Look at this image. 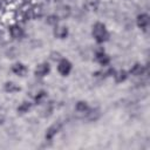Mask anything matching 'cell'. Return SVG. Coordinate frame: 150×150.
Here are the masks:
<instances>
[{
    "label": "cell",
    "mask_w": 150,
    "mask_h": 150,
    "mask_svg": "<svg viewBox=\"0 0 150 150\" xmlns=\"http://www.w3.org/2000/svg\"><path fill=\"white\" fill-rule=\"evenodd\" d=\"M42 14H43V8L40 5H34V6L29 7L26 11V18L27 19H30V20L39 19V18L42 16Z\"/></svg>",
    "instance_id": "cell-4"
},
{
    "label": "cell",
    "mask_w": 150,
    "mask_h": 150,
    "mask_svg": "<svg viewBox=\"0 0 150 150\" xmlns=\"http://www.w3.org/2000/svg\"><path fill=\"white\" fill-rule=\"evenodd\" d=\"M145 71H146L145 66H143L142 63L136 62L131 66V68L129 69L128 73H129V75H132V76H142V75L145 74Z\"/></svg>",
    "instance_id": "cell-11"
},
{
    "label": "cell",
    "mask_w": 150,
    "mask_h": 150,
    "mask_svg": "<svg viewBox=\"0 0 150 150\" xmlns=\"http://www.w3.org/2000/svg\"><path fill=\"white\" fill-rule=\"evenodd\" d=\"M136 25L142 30H146L150 25V16L146 13H141L136 16Z\"/></svg>",
    "instance_id": "cell-9"
},
{
    "label": "cell",
    "mask_w": 150,
    "mask_h": 150,
    "mask_svg": "<svg viewBox=\"0 0 150 150\" xmlns=\"http://www.w3.org/2000/svg\"><path fill=\"white\" fill-rule=\"evenodd\" d=\"M89 110H90V107H89L88 102H86V101H77L76 102V104H75V111L76 112L86 116Z\"/></svg>",
    "instance_id": "cell-13"
},
{
    "label": "cell",
    "mask_w": 150,
    "mask_h": 150,
    "mask_svg": "<svg viewBox=\"0 0 150 150\" xmlns=\"http://www.w3.org/2000/svg\"><path fill=\"white\" fill-rule=\"evenodd\" d=\"M4 90L6 91V93H8V94H14V93H19L20 90H21V87L20 86H18L15 82H13V81H7V82H5V84H4Z\"/></svg>",
    "instance_id": "cell-14"
},
{
    "label": "cell",
    "mask_w": 150,
    "mask_h": 150,
    "mask_svg": "<svg viewBox=\"0 0 150 150\" xmlns=\"http://www.w3.org/2000/svg\"><path fill=\"white\" fill-rule=\"evenodd\" d=\"M62 129V123L61 122H56V123H53L52 125H49L45 132V138L46 141H52Z\"/></svg>",
    "instance_id": "cell-3"
},
{
    "label": "cell",
    "mask_w": 150,
    "mask_h": 150,
    "mask_svg": "<svg viewBox=\"0 0 150 150\" xmlns=\"http://www.w3.org/2000/svg\"><path fill=\"white\" fill-rule=\"evenodd\" d=\"M52 111H53V102H48L45 105L43 110H42V112H45V114H42V116L43 117H47V116H49L52 114Z\"/></svg>",
    "instance_id": "cell-19"
},
{
    "label": "cell",
    "mask_w": 150,
    "mask_h": 150,
    "mask_svg": "<svg viewBox=\"0 0 150 150\" xmlns=\"http://www.w3.org/2000/svg\"><path fill=\"white\" fill-rule=\"evenodd\" d=\"M33 105H34V103L33 102H30V101H22L19 105H18V108H16V111H18V114H26V112H28L32 108H33Z\"/></svg>",
    "instance_id": "cell-15"
},
{
    "label": "cell",
    "mask_w": 150,
    "mask_h": 150,
    "mask_svg": "<svg viewBox=\"0 0 150 150\" xmlns=\"http://www.w3.org/2000/svg\"><path fill=\"white\" fill-rule=\"evenodd\" d=\"M50 73V66L48 62H41L39 64H36L35 69H34V75L36 77H45Z\"/></svg>",
    "instance_id": "cell-8"
},
{
    "label": "cell",
    "mask_w": 150,
    "mask_h": 150,
    "mask_svg": "<svg viewBox=\"0 0 150 150\" xmlns=\"http://www.w3.org/2000/svg\"><path fill=\"white\" fill-rule=\"evenodd\" d=\"M48 97V93L46 90H40L39 93H36V95L34 96V104L35 105H40V104H43L46 103V100Z\"/></svg>",
    "instance_id": "cell-16"
},
{
    "label": "cell",
    "mask_w": 150,
    "mask_h": 150,
    "mask_svg": "<svg viewBox=\"0 0 150 150\" xmlns=\"http://www.w3.org/2000/svg\"><path fill=\"white\" fill-rule=\"evenodd\" d=\"M55 14L57 15V18H59L60 20L66 19V18H68V16L70 15V8H69L68 6H61V7H59V8L56 9V13H55Z\"/></svg>",
    "instance_id": "cell-17"
},
{
    "label": "cell",
    "mask_w": 150,
    "mask_h": 150,
    "mask_svg": "<svg viewBox=\"0 0 150 150\" xmlns=\"http://www.w3.org/2000/svg\"><path fill=\"white\" fill-rule=\"evenodd\" d=\"M91 35L94 38V40L98 43V45H102L104 42H107L110 38V34L107 29V26L101 22V21H97L91 27Z\"/></svg>",
    "instance_id": "cell-1"
},
{
    "label": "cell",
    "mask_w": 150,
    "mask_h": 150,
    "mask_svg": "<svg viewBox=\"0 0 150 150\" xmlns=\"http://www.w3.org/2000/svg\"><path fill=\"white\" fill-rule=\"evenodd\" d=\"M12 71H13L15 75H18V76L23 77V76H26L27 73H28V67H27L25 63H22V62H16V63H14V64L12 66Z\"/></svg>",
    "instance_id": "cell-10"
},
{
    "label": "cell",
    "mask_w": 150,
    "mask_h": 150,
    "mask_svg": "<svg viewBox=\"0 0 150 150\" xmlns=\"http://www.w3.org/2000/svg\"><path fill=\"white\" fill-rule=\"evenodd\" d=\"M53 34H54V36L56 38V39H59V40H64V39H67V36H68V34H69V29H68V27L67 26H64V25H55L54 26V28H53Z\"/></svg>",
    "instance_id": "cell-5"
},
{
    "label": "cell",
    "mask_w": 150,
    "mask_h": 150,
    "mask_svg": "<svg viewBox=\"0 0 150 150\" xmlns=\"http://www.w3.org/2000/svg\"><path fill=\"white\" fill-rule=\"evenodd\" d=\"M59 21H60V19L57 18V15L56 14H50V15H48L47 16V19H46V22L48 23V25H50V26H55V25H57L59 23Z\"/></svg>",
    "instance_id": "cell-18"
},
{
    "label": "cell",
    "mask_w": 150,
    "mask_h": 150,
    "mask_svg": "<svg viewBox=\"0 0 150 150\" xmlns=\"http://www.w3.org/2000/svg\"><path fill=\"white\" fill-rule=\"evenodd\" d=\"M95 60H96L102 67L109 66V64H110V61H111L110 56H109L103 49H97V50L95 52Z\"/></svg>",
    "instance_id": "cell-7"
},
{
    "label": "cell",
    "mask_w": 150,
    "mask_h": 150,
    "mask_svg": "<svg viewBox=\"0 0 150 150\" xmlns=\"http://www.w3.org/2000/svg\"><path fill=\"white\" fill-rule=\"evenodd\" d=\"M73 69V64L68 59L62 57L59 62H57V71L61 76H68L70 74Z\"/></svg>",
    "instance_id": "cell-2"
},
{
    "label": "cell",
    "mask_w": 150,
    "mask_h": 150,
    "mask_svg": "<svg viewBox=\"0 0 150 150\" xmlns=\"http://www.w3.org/2000/svg\"><path fill=\"white\" fill-rule=\"evenodd\" d=\"M112 77H114L116 83H122V82H124L129 77V73L127 70H124V69H118V70L114 71Z\"/></svg>",
    "instance_id": "cell-12"
},
{
    "label": "cell",
    "mask_w": 150,
    "mask_h": 150,
    "mask_svg": "<svg viewBox=\"0 0 150 150\" xmlns=\"http://www.w3.org/2000/svg\"><path fill=\"white\" fill-rule=\"evenodd\" d=\"M49 57H50V60H53V61H55V62H56V61L59 62V61L62 59V55H61L59 52H52V53L49 54Z\"/></svg>",
    "instance_id": "cell-20"
},
{
    "label": "cell",
    "mask_w": 150,
    "mask_h": 150,
    "mask_svg": "<svg viewBox=\"0 0 150 150\" xmlns=\"http://www.w3.org/2000/svg\"><path fill=\"white\" fill-rule=\"evenodd\" d=\"M8 32H9V35L15 39V40H21L23 36H25V30L23 28L18 25V23H13L8 27Z\"/></svg>",
    "instance_id": "cell-6"
}]
</instances>
